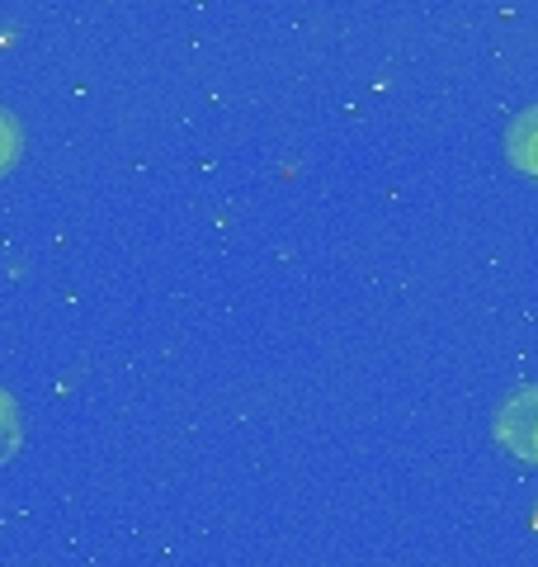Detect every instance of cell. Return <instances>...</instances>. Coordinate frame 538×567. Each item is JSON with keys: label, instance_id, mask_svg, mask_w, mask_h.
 I'll use <instances>...</instances> for the list:
<instances>
[{"label": "cell", "instance_id": "6da1fadb", "mask_svg": "<svg viewBox=\"0 0 538 567\" xmlns=\"http://www.w3.org/2000/svg\"><path fill=\"white\" fill-rule=\"evenodd\" d=\"M496 440L506 445L515 458L538 464V383L515 388L496 412Z\"/></svg>", "mask_w": 538, "mask_h": 567}, {"label": "cell", "instance_id": "277c9868", "mask_svg": "<svg viewBox=\"0 0 538 567\" xmlns=\"http://www.w3.org/2000/svg\"><path fill=\"white\" fill-rule=\"evenodd\" d=\"M14 156H20V123L0 110V171H10Z\"/></svg>", "mask_w": 538, "mask_h": 567}, {"label": "cell", "instance_id": "3957f363", "mask_svg": "<svg viewBox=\"0 0 538 567\" xmlns=\"http://www.w3.org/2000/svg\"><path fill=\"white\" fill-rule=\"evenodd\" d=\"M20 440H24V421H20V406H14L10 393H0V464L20 450Z\"/></svg>", "mask_w": 538, "mask_h": 567}, {"label": "cell", "instance_id": "7a4b0ae2", "mask_svg": "<svg viewBox=\"0 0 538 567\" xmlns=\"http://www.w3.org/2000/svg\"><path fill=\"white\" fill-rule=\"evenodd\" d=\"M506 147H510V162H515L519 171H525V175H538V104L510 123Z\"/></svg>", "mask_w": 538, "mask_h": 567}]
</instances>
